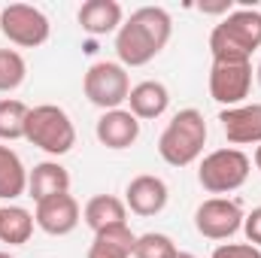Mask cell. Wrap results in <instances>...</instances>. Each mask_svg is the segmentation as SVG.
I'll return each mask as SVG.
<instances>
[{
	"label": "cell",
	"mask_w": 261,
	"mask_h": 258,
	"mask_svg": "<svg viewBox=\"0 0 261 258\" xmlns=\"http://www.w3.org/2000/svg\"><path fill=\"white\" fill-rule=\"evenodd\" d=\"M0 258H12V255H9V252H0Z\"/></svg>",
	"instance_id": "cell-30"
},
{
	"label": "cell",
	"mask_w": 261,
	"mask_h": 258,
	"mask_svg": "<svg viewBox=\"0 0 261 258\" xmlns=\"http://www.w3.org/2000/svg\"><path fill=\"white\" fill-rule=\"evenodd\" d=\"M28 192V167L9 146L0 143V200H12Z\"/></svg>",
	"instance_id": "cell-19"
},
{
	"label": "cell",
	"mask_w": 261,
	"mask_h": 258,
	"mask_svg": "<svg viewBox=\"0 0 261 258\" xmlns=\"http://www.w3.org/2000/svg\"><path fill=\"white\" fill-rule=\"evenodd\" d=\"M222 131L234 146H258L261 143V104H240L219 113Z\"/></svg>",
	"instance_id": "cell-12"
},
{
	"label": "cell",
	"mask_w": 261,
	"mask_h": 258,
	"mask_svg": "<svg viewBox=\"0 0 261 258\" xmlns=\"http://www.w3.org/2000/svg\"><path fill=\"white\" fill-rule=\"evenodd\" d=\"M31 107H24L15 97H3L0 100V140H21L24 137V122H28Z\"/></svg>",
	"instance_id": "cell-21"
},
{
	"label": "cell",
	"mask_w": 261,
	"mask_h": 258,
	"mask_svg": "<svg viewBox=\"0 0 261 258\" xmlns=\"http://www.w3.org/2000/svg\"><path fill=\"white\" fill-rule=\"evenodd\" d=\"M243 231H246V240L261 249V207H255V210L243 219Z\"/></svg>",
	"instance_id": "cell-25"
},
{
	"label": "cell",
	"mask_w": 261,
	"mask_h": 258,
	"mask_svg": "<svg viewBox=\"0 0 261 258\" xmlns=\"http://www.w3.org/2000/svg\"><path fill=\"white\" fill-rule=\"evenodd\" d=\"M134 243H137V234L130 231L128 225L107 228V231L94 234L85 258H130L134 255Z\"/></svg>",
	"instance_id": "cell-18"
},
{
	"label": "cell",
	"mask_w": 261,
	"mask_h": 258,
	"mask_svg": "<svg viewBox=\"0 0 261 258\" xmlns=\"http://www.w3.org/2000/svg\"><path fill=\"white\" fill-rule=\"evenodd\" d=\"M28 76V64L15 49H0V91H15Z\"/></svg>",
	"instance_id": "cell-23"
},
{
	"label": "cell",
	"mask_w": 261,
	"mask_h": 258,
	"mask_svg": "<svg viewBox=\"0 0 261 258\" xmlns=\"http://www.w3.org/2000/svg\"><path fill=\"white\" fill-rule=\"evenodd\" d=\"M173 34V18L161 6H140L130 12V18L116 34V55L122 67H143L149 64Z\"/></svg>",
	"instance_id": "cell-1"
},
{
	"label": "cell",
	"mask_w": 261,
	"mask_h": 258,
	"mask_svg": "<svg viewBox=\"0 0 261 258\" xmlns=\"http://www.w3.org/2000/svg\"><path fill=\"white\" fill-rule=\"evenodd\" d=\"M176 255H179L176 243L167 234H158V231L140 234L137 243H134V258H176Z\"/></svg>",
	"instance_id": "cell-22"
},
{
	"label": "cell",
	"mask_w": 261,
	"mask_h": 258,
	"mask_svg": "<svg viewBox=\"0 0 261 258\" xmlns=\"http://www.w3.org/2000/svg\"><path fill=\"white\" fill-rule=\"evenodd\" d=\"M255 76H258V82H261V64H258V70H255Z\"/></svg>",
	"instance_id": "cell-29"
},
{
	"label": "cell",
	"mask_w": 261,
	"mask_h": 258,
	"mask_svg": "<svg viewBox=\"0 0 261 258\" xmlns=\"http://www.w3.org/2000/svg\"><path fill=\"white\" fill-rule=\"evenodd\" d=\"M94 134L107 149H128L140 140V119H134L130 110H110L97 119Z\"/></svg>",
	"instance_id": "cell-13"
},
{
	"label": "cell",
	"mask_w": 261,
	"mask_h": 258,
	"mask_svg": "<svg viewBox=\"0 0 261 258\" xmlns=\"http://www.w3.org/2000/svg\"><path fill=\"white\" fill-rule=\"evenodd\" d=\"M170 200V189L161 176H152V173H140L134 176L125 189V207L130 213L149 219V216H158Z\"/></svg>",
	"instance_id": "cell-11"
},
{
	"label": "cell",
	"mask_w": 261,
	"mask_h": 258,
	"mask_svg": "<svg viewBox=\"0 0 261 258\" xmlns=\"http://www.w3.org/2000/svg\"><path fill=\"white\" fill-rule=\"evenodd\" d=\"M231 9V3L225 0V3H200V12H210V15H216V12H228Z\"/></svg>",
	"instance_id": "cell-26"
},
{
	"label": "cell",
	"mask_w": 261,
	"mask_h": 258,
	"mask_svg": "<svg viewBox=\"0 0 261 258\" xmlns=\"http://www.w3.org/2000/svg\"><path fill=\"white\" fill-rule=\"evenodd\" d=\"M0 31L12 46L37 49L49 40L52 24H49L43 9H37L31 3H9L0 9Z\"/></svg>",
	"instance_id": "cell-7"
},
{
	"label": "cell",
	"mask_w": 261,
	"mask_h": 258,
	"mask_svg": "<svg viewBox=\"0 0 261 258\" xmlns=\"http://www.w3.org/2000/svg\"><path fill=\"white\" fill-rule=\"evenodd\" d=\"M79 28L91 37H103V34H119V28L125 24V12L116 0H85L79 6Z\"/></svg>",
	"instance_id": "cell-14"
},
{
	"label": "cell",
	"mask_w": 261,
	"mask_h": 258,
	"mask_svg": "<svg viewBox=\"0 0 261 258\" xmlns=\"http://www.w3.org/2000/svg\"><path fill=\"white\" fill-rule=\"evenodd\" d=\"M34 213L24 207H0V243L24 246L34 234Z\"/></svg>",
	"instance_id": "cell-20"
},
{
	"label": "cell",
	"mask_w": 261,
	"mask_h": 258,
	"mask_svg": "<svg viewBox=\"0 0 261 258\" xmlns=\"http://www.w3.org/2000/svg\"><path fill=\"white\" fill-rule=\"evenodd\" d=\"M176 258H197V255H192V252H179Z\"/></svg>",
	"instance_id": "cell-28"
},
{
	"label": "cell",
	"mask_w": 261,
	"mask_h": 258,
	"mask_svg": "<svg viewBox=\"0 0 261 258\" xmlns=\"http://www.w3.org/2000/svg\"><path fill=\"white\" fill-rule=\"evenodd\" d=\"M252 161H255V167H258V170H261V143H258V146H255V158H252Z\"/></svg>",
	"instance_id": "cell-27"
},
{
	"label": "cell",
	"mask_w": 261,
	"mask_h": 258,
	"mask_svg": "<svg viewBox=\"0 0 261 258\" xmlns=\"http://www.w3.org/2000/svg\"><path fill=\"white\" fill-rule=\"evenodd\" d=\"M34 222H37V228H43L52 237H64V234H73L76 225L82 222V210H79L76 197L70 192L55 194V197H46V200L37 203Z\"/></svg>",
	"instance_id": "cell-10"
},
{
	"label": "cell",
	"mask_w": 261,
	"mask_h": 258,
	"mask_svg": "<svg viewBox=\"0 0 261 258\" xmlns=\"http://www.w3.org/2000/svg\"><path fill=\"white\" fill-rule=\"evenodd\" d=\"M24 140L49 155H67L76 146V128L61 107L40 104L28 113L24 122Z\"/></svg>",
	"instance_id": "cell-4"
},
{
	"label": "cell",
	"mask_w": 261,
	"mask_h": 258,
	"mask_svg": "<svg viewBox=\"0 0 261 258\" xmlns=\"http://www.w3.org/2000/svg\"><path fill=\"white\" fill-rule=\"evenodd\" d=\"M249 155L240 149H216L197 167V183L210 194H231L246 186L249 179Z\"/></svg>",
	"instance_id": "cell-5"
},
{
	"label": "cell",
	"mask_w": 261,
	"mask_h": 258,
	"mask_svg": "<svg viewBox=\"0 0 261 258\" xmlns=\"http://www.w3.org/2000/svg\"><path fill=\"white\" fill-rule=\"evenodd\" d=\"M252 88V64H213L210 97L225 107H240Z\"/></svg>",
	"instance_id": "cell-9"
},
{
	"label": "cell",
	"mask_w": 261,
	"mask_h": 258,
	"mask_svg": "<svg viewBox=\"0 0 261 258\" xmlns=\"http://www.w3.org/2000/svg\"><path fill=\"white\" fill-rule=\"evenodd\" d=\"M210 258H261V249L252 243H222L213 249Z\"/></svg>",
	"instance_id": "cell-24"
},
{
	"label": "cell",
	"mask_w": 261,
	"mask_h": 258,
	"mask_svg": "<svg viewBox=\"0 0 261 258\" xmlns=\"http://www.w3.org/2000/svg\"><path fill=\"white\" fill-rule=\"evenodd\" d=\"M243 207L231 197H206L195 210V228L206 240H228L243 228Z\"/></svg>",
	"instance_id": "cell-8"
},
{
	"label": "cell",
	"mask_w": 261,
	"mask_h": 258,
	"mask_svg": "<svg viewBox=\"0 0 261 258\" xmlns=\"http://www.w3.org/2000/svg\"><path fill=\"white\" fill-rule=\"evenodd\" d=\"M28 192L31 197L40 203L46 197H55V194H67L70 192V173H67L64 164L58 161H40L34 164V170H28Z\"/></svg>",
	"instance_id": "cell-16"
},
{
	"label": "cell",
	"mask_w": 261,
	"mask_h": 258,
	"mask_svg": "<svg viewBox=\"0 0 261 258\" xmlns=\"http://www.w3.org/2000/svg\"><path fill=\"white\" fill-rule=\"evenodd\" d=\"M255 49H261L258 9H234L210 34L213 64H249Z\"/></svg>",
	"instance_id": "cell-2"
},
{
	"label": "cell",
	"mask_w": 261,
	"mask_h": 258,
	"mask_svg": "<svg viewBox=\"0 0 261 258\" xmlns=\"http://www.w3.org/2000/svg\"><path fill=\"white\" fill-rule=\"evenodd\" d=\"M206 146V122L197 110H179L164 134L158 137V155L170 164V167H189L200 158Z\"/></svg>",
	"instance_id": "cell-3"
},
{
	"label": "cell",
	"mask_w": 261,
	"mask_h": 258,
	"mask_svg": "<svg viewBox=\"0 0 261 258\" xmlns=\"http://www.w3.org/2000/svg\"><path fill=\"white\" fill-rule=\"evenodd\" d=\"M128 107L134 119H161L170 107V91L164 82L158 79H146L140 85H134L128 94Z\"/></svg>",
	"instance_id": "cell-15"
},
{
	"label": "cell",
	"mask_w": 261,
	"mask_h": 258,
	"mask_svg": "<svg viewBox=\"0 0 261 258\" xmlns=\"http://www.w3.org/2000/svg\"><path fill=\"white\" fill-rule=\"evenodd\" d=\"M82 222L94 234L107 228H119V225H128V207L116 194H94L82 210Z\"/></svg>",
	"instance_id": "cell-17"
},
{
	"label": "cell",
	"mask_w": 261,
	"mask_h": 258,
	"mask_svg": "<svg viewBox=\"0 0 261 258\" xmlns=\"http://www.w3.org/2000/svg\"><path fill=\"white\" fill-rule=\"evenodd\" d=\"M82 91L103 113L122 110V104L130 94V76L128 70L122 64H116V61H97V64L88 67V73L82 79Z\"/></svg>",
	"instance_id": "cell-6"
}]
</instances>
